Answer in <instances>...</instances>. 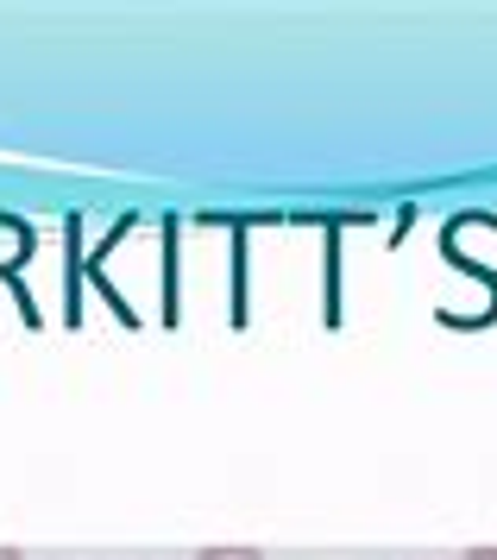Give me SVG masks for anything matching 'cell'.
<instances>
[{
    "mask_svg": "<svg viewBox=\"0 0 497 560\" xmlns=\"http://www.w3.org/2000/svg\"><path fill=\"white\" fill-rule=\"evenodd\" d=\"M466 560H497V548H473V555H466Z\"/></svg>",
    "mask_w": 497,
    "mask_h": 560,
    "instance_id": "7a4b0ae2",
    "label": "cell"
},
{
    "mask_svg": "<svg viewBox=\"0 0 497 560\" xmlns=\"http://www.w3.org/2000/svg\"><path fill=\"white\" fill-rule=\"evenodd\" d=\"M0 560H25V555H20V548H0Z\"/></svg>",
    "mask_w": 497,
    "mask_h": 560,
    "instance_id": "3957f363",
    "label": "cell"
},
{
    "mask_svg": "<svg viewBox=\"0 0 497 560\" xmlns=\"http://www.w3.org/2000/svg\"><path fill=\"white\" fill-rule=\"evenodd\" d=\"M196 560H265L258 548H201Z\"/></svg>",
    "mask_w": 497,
    "mask_h": 560,
    "instance_id": "6da1fadb",
    "label": "cell"
}]
</instances>
